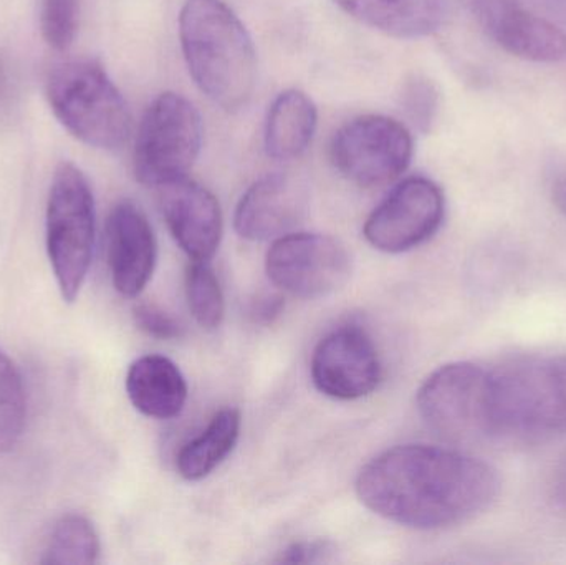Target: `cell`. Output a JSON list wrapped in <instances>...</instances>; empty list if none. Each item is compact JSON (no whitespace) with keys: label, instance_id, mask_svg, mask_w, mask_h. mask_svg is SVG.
<instances>
[{"label":"cell","instance_id":"obj_1","mask_svg":"<svg viewBox=\"0 0 566 565\" xmlns=\"http://www.w3.org/2000/svg\"><path fill=\"white\" fill-rule=\"evenodd\" d=\"M501 491L499 471L461 451L402 444L369 461L356 480L368 510L412 530H442L484 513Z\"/></svg>","mask_w":566,"mask_h":565},{"label":"cell","instance_id":"obj_2","mask_svg":"<svg viewBox=\"0 0 566 565\" xmlns=\"http://www.w3.org/2000/svg\"><path fill=\"white\" fill-rule=\"evenodd\" d=\"M179 40L189 75L224 112L244 108L258 83V52L238 13L222 0H186Z\"/></svg>","mask_w":566,"mask_h":565},{"label":"cell","instance_id":"obj_3","mask_svg":"<svg viewBox=\"0 0 566 565\" xmlns=\"http://www.w3.org/2000/svg\"><path fill=\"white\" fill-rule=\"evenodd\" d=\"M484 408L488 440L566 435V354L485 367Z\"/></svg>","mask_w":566,"mask_h":565},{"label":"cell","instance_id":"obj_4","mask_svg":"<svg viewBox=\"0 0 566 565\" xmlns=\"http://www.w3.org/2000/svg\"><path fill=\"white\" fill-rule=\"evenodd\" d=\"M50 108L66 132L96 149H119L132 133V113L122 92L95 59L60 63L46 80Z\"/></svg>","mask_w":566,"mask_h":565},{"label":"cell","instance_id":"obj_5","mask_svg":"<svg viewBox=\"0 0 566 565\" xmlns=\"http://www.w3.org/2000/svg\"><path fill=\"white\" fill-rule=\"evenodd\" d=\"M46 252L63 301L78 297L95 245V199L86 176L72 163L53 172L46 202Z\"/></svg>","mask_w":566,"mask_h":565},{"label":"cell","instance_id":"obj_6","mask_svg":"<svg viewBox=\"0 0 566 565\" xmlns=\"http://www.w3.org/2000/svg\"><path fill=\"white\" fill-rule=\"evenodd\" d=\"M202 146V119L179 93H161L146 109L135 143V175L158 189L188 176Z\"/></svg>","mask_w":566,"mask_h":565},{"label":"cell","instance_id":"obj_7","mask_svg":"<svg viewBox=\"0 0 566 565\" xmlns=\"http://www.w3.org/2000/svg\"><path fill=\"white\" fill-rule=\"evenodd\" d=\"M329 153L343 178L361 188H379L405 175L415 142L408 126L398 119L363 115L335 133Z\"/></svg>","mask_w":566,"mask_h":565},{"label":"cell","instance_id":"obj_8","mask_svg":"<svg viewBox=\"0 0 566 565\" xmlns=\"http://www.w3.org/2000/svg\"><path fill=\"white\" fill-rule=\"evenodd\" d=\"M485 367L454 362L432 372L418 391V410L429 428L452 443L488 440Z\"/></svg>","mask_w":566,"mask_h":565},{"label":"cell","instance_id":"obj_9","mask_svg":"<svg viewBox=\"0 0 566 565\" xmlns=\"http://www.w3.org/2000/svg\"><path fill=\"white\" fill-rule=\"evenodd\" d=\"M269 279L286 294L322 299L352 275V258L342 242L315 232H290L275 239L265 259Z\"/></svg>","mask_w":566,"mask_h":565},{"label":"cell","instance_id":"obj_10","mask_svg":"<svg viewBox=\"0 0 566 565\" xmlns=\"http://www.w3.org/2000/svg\"><path fill=\"white\" fill-rule=\"evenodd\" d=\"M446 215L442 189L432 179L412 176L399 182L366 219V241L388 254L424 244L441 228Z\"/></svg>","mask_w":566,"mask_h":565},{"label":"cell","instance_id":"obj_11","mask_svg":"<svg viewBox=\"0 0 566 565\" xmlns=\"http://www.w3.org/2000/svg\"><path fill=\"white\" fill-rule=\"evenodd\" d=\"M312 380L326 397L358 400L381 381V360L371 337L355 325L336 328L316 345Z\"/></svg>","mask_w":566,"mask_h":565},{"label":"cell","instance_id":"obj_12","mask_svg":"<svg viewBox=\"0 0 566 565\" xmlns=\"http://www.w3.org/2000/svg\"><path fill=\"white\" fill-rule=\"evenodd\" d=\"M471 10L489 39L504 52L537 63L566 59V33L518 0H471Z\"/></svg>","mask_w":566,"mask_h":565},{"label":"cell","instance_id":"obj_13","mask_svg":"<svg viewBox=\"0 0 566 565\" xmlns=\"http://www.w3.org/2000/svg\"><path fill=\"white\" fill-rule=\"evenodd\" d=\"M305 182L292 175H268L242 195L234 215V228L248 241H271L290 234L308 212Z\"/></svg>","mask_w":566,"mask_h":565},{"label":"cell","instance_id":"obj_14","mask_svg":"<svg viewBox=\"0 0 566 565\" xmlns=\"http://www.w3.org/2000/svg\"><path fill=\"white\" fill-rule=\"evenodd\" d=\"M166 224L192 261H209L221 244L224 219L216 196L188 176L159 186Z\"/></svg>","mask_w":566,"mask_h":565},{"label":"cell","instance_id":"obj_15","mask_svg":"<svg viewBox=\"0 0 566 565\" xmlns=\"http://www.w3.org/2000/svg\"><path fill=\"white\" fill-rule=\"evenodd\" d=\"M106 254L113 285L125 297L145 291L155 272V232L145 212L132 201H122L106 222Z\"/></svg>","mask_w":566,"mask_h":565},{"label":"cell","instance_id":"obj_16","mask_svg":"<svg viewBox=\"0 0 566 565\" xmlns=\"http://www.w3.org/2000/svg\"><path fill=\"white\" fill-rule=\"evenodd\" d=\"M353 19L395 39H422L448 19V0H333Z\"/></svg>","mask_w":566,"mask_h":565},{"label":"cell","instance_id":"obj_17","mask_svg":"<svg viewBox=\"0 0 566 565\" xmlns=\"http://www.w3.org/2000/svg\"><path fill=\"white\" fill-rule=\"evenodd\" d=\"M126 391L139 414L156 420L178 417L188 400L185 375L163 355H145L133 362L126 375Z\"/></svg>","mask_w":566,"mask_h":565},{"label":"cell","instance_id":"obj_18","mask_svg":"<svg viewBox=\"0 0 566 565\" xmlns=\"http://www.w3.org/2000/svg\"><path fill=\"white\" fill-rule=\"evenodd\" d=\"M318 123L315 103L302 90H285L272 102L265 122V151L275 161L300 158L312 145Z\"/></svg>","mask_w":566,"mask_h":565},{"label":"cell","instance_id":"obj_19","mask_svg":"<svg viewBox=\"0 0 566 565\" xmlns=\"http://www.w3.org/2000/svg\"><path fill=\"white\" fill-rule=\"evenodd\" d=\"M241 425V414L234 408L219 411L208 428L179 451L176 460L178 473L188 481L209 477L234 450Z\"/></svg>","mask_w":566,"mask_h":565},{"label":"cell","instance_id":"obj_20","mask_svg":"<svg viewBox=\"0 0 566 565\" xmlns=\"http://www.w3.org/2000/svg\"><path fill=\"white\" fill-rule=\"evenodd\" d=\"M98 557L99 540L93 524L80 514H69L53 527L40 563L86 565L95 564Z\"/></svg>","mask_w":566,"mask_h":565},{"label":"cell","instance_id":"obj_21","mask_svg":"<svg viewBox=\"0 0 566 565\" xmlns=\"http://www.w3.org/2000/svg\"><path fill=\"white\" fill-rule=\"evenodd\" d=\"M27 400L22 377L0 350V454L15 448L25 428Z\"/></svg>","mask_w":566,"mask_h":565},{"label":"cell","instance_id":"obj_22","mask_svg":"<svg viewBox=\"0 0 566 565\" xmlns=\"http://www.w3.org/2000/svg\"><path fill=\"white\" fill-rule=\"evenodd\" d=\"M186 297L192 317L201 327L214 331L222 324L224 294L209 261H192L189 265L186 272Z\"/></svg>","mask_w":566,"mask_h":565},{"label":"cell","instance_id":"obj_23","mask_svg":"<svg viewBox=\"0 0 566 565\" xmlns=\"http://www.w3.org/2000/svg\"><path fill=\"white\" fill-rule=\"evenodd\" d=\"M401 108L406 118L419 132H431L439 112V92L432 80L412 76L401 93Z\"/></svg>","mask_w":566,"mask_h":565},{"label":"cell","instance_id":"obj_24","mask_svg":"<svg viewBox=\"0 0 566 565\" xmlns=\"http://www.w3.org/2000/svg\"><path fill=\"white\" fill-rule=\"evenodd\" d=\"M78 0H42L43 39L52 49L66 50L75 39Z\"/></svg>","mask_w":566,"mask_h":565},{"label":"cell","instance_id":"obj_25","mask_svg":"<svg viewBox=\"0 0 566 565\" xmlns=\"http://www.w3.org/2000/svg\"><path fill=\"white\" fill-rule=\"evenodd\" d=\"M136 325L149 337L159 341H176L181 337L182 327L171 315L153 304H139L135 307Z\"/></svg>","mask_w":566,"mask_h":565},{"label":"cell","instance_id":"obj_26","mask_svg":"<svg viewBox=\"0 0 566 565\" xmlns=\"http://www.w3.org/2000/svg\"><path fill=\"white\" fill-rule=\"evenodd\" d=\"M332 544L325 541H302L293 543L282 551L279 563L283 564H319L332 557Z\"/></svg>","mask_w":566,"mask_h":565},{"label":"cell","instance_id":"obj_27","mask_svg":"<svg viewBox=\"0 0 566 565\" xmlns=\"http://www.w3.org/2000/svg\"><path fill=\"white\" fill-rule=\"evenodd\" d=\"M551 498L555 508L566 514V453L552 474Z\"/></svg>","mask_w":566,"mask_h":565},{"label":"cell","instance_id":"obj_28","mask_svg":"<svg viewBox=\"0 0 566 565\" xmlns=\"http://www.w3.org/2000/svg\"><path fill=\"white\" fill-rule=\"evenodd\" d=\"M552 199H554L558 211L566 216V176L555 179L554 186H552Z\"/></svg>","mask_w":566,"mask_h":565}]
</instances>
